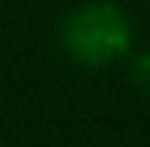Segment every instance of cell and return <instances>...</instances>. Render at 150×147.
I'll list each match as a JSON object with an SVG mask.
<instances>
[{
    "mask_svg": "<svg viewBox=\"0 0 150 147\" xmlns=\"http://www.w3.org/2000/svg\"><path fill=\"white\" fill-rule=\"evenodd\" d=\"M64 48L83 64H112L128 51L131 26L118 6L112 3H90L80 6L64 19L61 29Z\"/></svg>",
    "mask_w": 150,
    "mask_h": 147,
    "instance_id": "1",
    "label": "cell"
},
{
    "mask_svg": "<svg viewBox=\"0 0 150 147\" xmlns=\"http://www.w3.org/2000/svg\"><path fill=\"white\" fill-rule=\"evenodd\" d=\"M131 77H134L137 89L150 96V55H141V58L134 61V70H131Z\"/></svg>",
    "mask_w": 150,
    "mask_h": 147,
    "instance_id": "2",
    "label": "cell"
}]
</instances>
